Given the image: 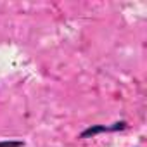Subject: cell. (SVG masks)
<instances>
[{"label": "cell", "instance_id": "2", "mask_svg": "<svg viewBox=\"0 0 147 147\" xmlns=\"http://www.w3.org/2000/svg\"><path fill=\"white\" fill-rule=\"evenodd\" d=\"M21 142H0V147H19Z\"/></svg>", "mask_w": 147, "mask_h": 147}, {"label": "cell", "instance_id": "1", "mask_svg": "<svg viewBox=\"0 0 147 147\" xmlns=\"http://www.w3.org/2000/svg\"><path fill=\"white\" fill-rule=\"evenodd\" d=\"M106 130H107L106 126H95V128L85 130V131L82 133V137H90V135H95V133H99V131H106Z\"/></svg>", "mask_w": 147, "mask_h": 147}]
</instances>
